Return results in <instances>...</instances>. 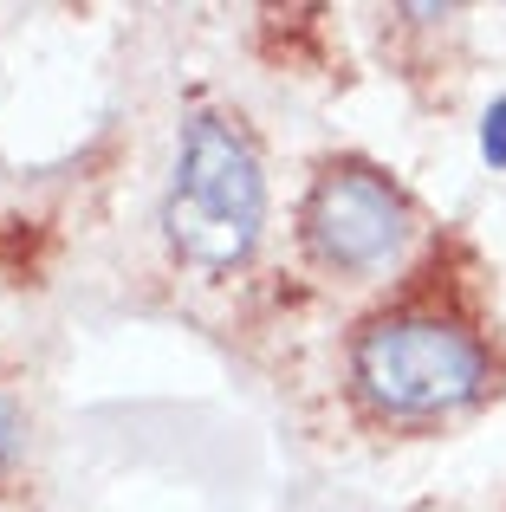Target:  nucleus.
<instances>
[{
	"label": "nucleus",
	"mask_w": 506,
	"mask_h": 512,
	"mask_svg": "<svg viewBox=\"0 0 506 512\" xmlns=\"http://www.w3.org/2000/svg\"><path fill=\"white\" fill-rule=\"evenodd\" d=\"M305 240L325 266L338 273H383L409 240V208L377 169L364 163H331L305 201Z\"/></svg>",
	"instance_id": "7ed1b4c3"
},
{
	"label": "nucleus",
	"mask_w": 506,
	"mask_h": 512,
	"mask_svg": "<svg viewBox=\"0 0 506 512\" xmlns=\"http://www.w3.org/2000/svg\"><path fill=\"white\" fill-rule=\"evenodd\" d=\"M481 163L487 169H506V91L487 104V117H481Z\"/></svg>",
	"instance_id": "20e7f679"
},
{
	"label": "nucleus",
	"mask_w": 506,
	"mask_h": 512,
	"mask_svg": "<svg viewBox=\"0 0 506 512\" xmlns=\"http://www.w3.org/2000/svg\"><path fill=\"white\" fill-rule=\"evenodd\" d=\"M163 227L182 266L234 273L253 260L266 227V175L247 130L215 111H195L176 137V182L163 201Z\"/></svg>",
	"instance_id": "f257e3e1"
},
{
	"label": "nucleus",
	"mask_w": 506,
	"mask_h": 512,
	"mask_svg": "<svg viewBox=\"0 0 506 512\" xmlns=\"http://www.w3.org/2000/svg\"><path fill=\"white\" fill-rule=\"evenodd\" d=\"M351 376L370 409L422 422V415H455L468 402H481L487 383H494V357L461 318L390 312L357 331Z\"/></svg>",
	"instance_id": "f03ea898"
},
{
	"label": "nucleus",
	"mask_w": 506,
	"mask_h": 512,
	"mask_svg": "<svg viewBox=\"0 0 506 512\" xmlns=\"http://www.w3.org/2000/svg\"><path fill=\"white\" fill-rule=\"evenodd\" d=\"M13 448H20V409L0 396V474L13 467Z\"/></svg>",
	"instance_id": "39448f33"
}]
</instances>
